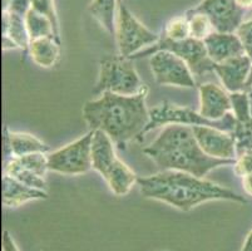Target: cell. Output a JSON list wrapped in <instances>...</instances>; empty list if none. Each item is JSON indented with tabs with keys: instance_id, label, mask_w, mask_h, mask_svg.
<instances>
[{
	"instance_id": "cell-1",
	"label": "cell",
	"mask_w": 252,
	"mask_h": 251,
	"mask_svg": "<svg viewBox=\"0 0 252 251\" xmlns=\"http://www.w3.org/2000/svg\"><path fill=\"white\" fill-rule=\"evenodd\" d=\"M148 87L133 96L104 92L99 98L86 102L82 109L84 122L91 131H102L119 148L143 136L150 123V110L146 106Z\"/></svg>"
},
{
	"instance_id": "cell-2",
	"label": "cell",
	"mask_w": 252,
	"mask_h": 251,
	"mask_svg": "<svg viewBox=\"0 0 252 251\" xmlns=\"http://www.w3.org/2000/svg\"><path fill=\"white\" fill-rule=\"evenodd\" d=\"M142 196L157 200L181 211H191L207 201H232L247 204L242 195L202 177L173 170H163L148 177H138Z\"/></svg>"
},
{
	"instance_id": "cell-3",
	"label": "cell",
	"mask_w": 252,
	"mask_h": 251,
	"mask_svg": "<svg viewBox=\"0 0 252 251\" xmlns=\"http://www.w3.org/2000/svg\"><path fill=\"white\" fill-rule=\"evenodd\" d=\"M156 165L163 170H173L205 177L221 166H233L236 160H220L206 155L201 148L192 127L169 124L148 147L143 148Z\"/></svg>"
},
{
	"instance_id": "cell-4",
	"label": "cell",
	"mask_w": 252,
	"mask_h": 251,
	"mask_svg": "<svg viewBox=\"0 0 252 251\" xmlns=\"http://www.w3.org/2000/svg\"><path fill=\"white\" fill-rule=\"evenodd\" d=\"M92 165L117 196H125L137 183V175L116 155L114 143L102 131H93Z\"/></svg>"
},
{
	"instance_id": "cell-5",
	"label": "cell",
	"mask_w": 252,
	"mask_h": 251,
	"mask_svg": "<svg viewBox=\"0 0 252 251\" xmlns=\"http://www.w3.org/2000/svg\"><path fill=\"white\" fill-rule=\"evenodd\" d=\"M146 86L139 78L132 59L123 55H107L100 61L99 73L93 93L104 92L133 96L139 93Z\"/></svg>"
},
{
	"instance_id": "cell-6",
	"label": "cell",
	"mask_w": 252,
	"mask_h": 251,
	"mask_svg": "<svg viewBox=\"0 0 252 251\" xmlns=\"http://www.w3.org/2000/svg\"><path fill=\"white\" fill-rule=\"evenodd\" d=\"M169 124H181V126H189V127L208 126V127L219 128L224 132L233 133L236 128V119L231 112L220 121H211V119L205 118L198 110L172 105L169 102H163L150 109V123L144 130L143 135L157 127L169 126Z\"/></svg>"
},
{
	"instance_id": "cell-7",
	"label": "cell",
	"mask_w": 252,
	"mask_h": 251,
	"mask_svg": "<svg viewBox=\"0 0 252 251\" xmlns=\"http://www.w3.org/2000/svg\"><path fill=\"white\" fill-rule=\"evenodd\" d=\"M161 50L171 52L183 59L196 77H201L208 72H214L215 63L208 57L203 40H197L191 36L185 40H172V39L162 36L156 44L136 53L130 57V59L143 58V57L153 55L155 53L161 52Z\"/></svg>"
},
{
	"instance_id": "cell-8",
	"label": "cell",
	"mask_w": 252,
	"mask_h": 251,
	"mask_svg": "<svg viewBox=\"0 0 252 251\" xmlns=\"http://www.w3.org/2000/svg\"><path fill=\"white\" fill-rule=\"evenodd\" d=\"M116 39L119 54L130 58L136 53L143 50L144 47L156 44L161 36L144 27L125 3L118 4L116 19Z\"/></svg>"
},
{
	"instance_id": "cell-9",
	"label": "cell",
	"mask_w": 252,
	"mask_h": 251,
	"mask_svg": "<svg viewBox=\"0 0 252 251\" xmlns=\"http://www.w3.org/2000/svg\"><path fill=\"white\" fill-rule=\"evenodd\" d=\"M93 131L65 144L62 148L48 153L49 171L57 174L77 176L87 174L93 169L92 165V141Z\"/></svg>"
},
{
	"instance_id": "cell-10",
	"label": "cell",
	"mask_w": 252,
	"mask_h": 251,
	"mask_svg": "<svg viewBox=\"0 0 252 251\" xmlns=\"http://www.w3.org/2000/svg\"><path fill=\"white\" fill-rule=\"evenodd\" d=\"M151 72L161 86H175L183 88L196 87L194 75L183 59L167 50L157 52L150 59Z\"/></svg>"
},
{
	"instance_id": "cell-11",
	"label": "cell",
	"mask_w": 252,
	"mask_h": 251,
	"mask_svg": "<svg viewBox=\"0 0 252 251\" xmlns=\"http://www.w3.org/2000/svg\"><path fill=\"white\" fill-rule=\"evenodd\" d=\"M189 11L207 15L216 32L235 33L244 22L246 10L238 5L236 0H202Z\"/></svg>"
},
{
	"instance_id": "cell-12",
	"label": "cell",
	"mask_w": 252,
	"mask_h": 251,
	"mask_svg": "<svg viewBox=\"0 0 252 251\" xmlns=\"http://www.w3.org/2000/svg\"><path fill=\"white\" fill-rule=\"evenodd\" d=\"M197 142L206 155L220 160H236L237 149L232 133L208 126L192 127Z\"/></svg>"
},
{
	"instance_id": "cell-13",
	"label": "cell",
	"mask_w": 252,
	"mask_h": 251,
	"mask_svg": "<svg viewBox=\"0 0 252 251\" xmlns=\"http://www.w3.org/2000/svg\"><path fill=\"white\" fill-rule=\"evenodd\" d=\"M214 72L221 79L228 93L250 92L249 83L252 74V59L249 55H240L222 63H215Z\"/></svg>"
},
{
	"instance_id": "cell-14",
	"label": "cell",
	"mask_w": 252,
	"mask_h": 251,
	"mask_svg": "<svg viewBox=\"0 0 252 251\" xmlns=\"http://www.w3.org/2000/svg\"><path fill=\"white\" fill-rule=\"evenodd\" d=\"M200 112L205 118L220 121L232 112L230 93L216 83H203L198 87Z\"/></svg>"
},
{
	"instance_id": "cell-15",
	"label": "cell",
	"mask_w": 252,
	"mask_h": 251,
	"mask_svg": "<svg viewBox=\"0 0 252 251\" xmlns=\"http://www.w3.org/2000/svg\"><path fill=\"white\" fill-rule=\"evenodd\" d=\"M207 49L208 57L214 63H222L235 57L245 55V48L236 33H221L216 32L211 33L203 40Z\"/></svg>"
},
{
	"instance_id": "cell-16",
	"label": "cell",
	"mask_w": 252,
	"mask_h": 251,
	"mask_svg": "<svg viewBox=\"0 0 252 251\" xmlns=\"http://www.w3.org/2000/svg\"><path fill=\"white\" fill-rule=\"evenodd\" d=\"M4 142H5V160L22 157L36 152L47 153L50 151V147L35 136L24 132H10L6 127L4 128Z\"/></svg>"
},
{
	"instance_id": "cell-17",
	"label": "cell",
	"mask_w": 252,
	"mask_h": 251,
	"mask_svg": "<svg viewBox=\"0 0 252 251\" xmlns=\"http://www.w3.org/2000/svg\"><path fill=\"white\" fill-rule=\"evenodd\" d=\"M47 199V191L29 187L8 175H3V205L5 207H19L25 202Z\"/></svg>"
},
{
	"instance_id": "cell-18",
	"label": "cell",
	"mask_w": 252,
	"mask_h": 251,
	"mask_svg": "<svg viewBox=\"0 0 252 251\" xmlns=\"http://www.w3.org/2000/svg\"><path fill=\"white\" fill-rule=\"evenodd\" d=\"M29 55L32 61L42 68H52L56 66L61 57V38L45 36L31 41Z\"/></svg>"
},
{
	"instance_id": "cell-19",
	"label": "cell",
	"mask_w": 252,
	"mask_h": 251,
	"mask_svg": "<svg viewBox=\"0 0 252 251\" xmlns=\"http://www.w3.org/2000/svg\"><path fill=\"white\" fill-rule=\"evenodd\" d=\"M3 36L14 40L24 54L29 52L31 38L25 24V17L19 14L3 11Z\"/></svg>"
},
{
	"instance_id": "cell-20",
	"label": "cell",
	"mask_w": 252,
	"mask_h": 251,
	"mask_svg": "<svg viewBox=\"0 0 252 251\" xmlns=\"http://www.w3.org/2000/svg\"><path fill=\"white\" fill-rule=\"evenodd\" d=\"M88 11L107 33L116 36L118 0H92Z\"/></svg>"
},
{
	"instance_id": "cell-21",
	"label": "cell",
	"mask_w": 252,
	"mask_h": 251,
	"mask_svg": "<svg viewBox=\"0 0 252 251\" xmlns=\"http://www.w3.org/2000/svg\"><path fill=\"white\" fill-rule=\"evenodd\" d=\"M4 174L13 177L19 182L29 186V187L38 188V190L47 191L48 185L44 177L38 176L27 167L22 165L17 158H9L4 162Z\"/></svg>"
},
{
	"instance_id": "cell-22",
	"label": "cell",
	"mask_w": 252,
	"mask_h": 251,
	"mask_svg": "<svg viewBox=\"0 0 252 251\" xmlns=\"http://www.w3.org/2000/svg\"><path fill=\"white\" fill-rule=\"evenodd\" d=\"M25 24H27L31 41L45 38V36H57L50 20L34 9H31L25 15ZM58 38H61V36H58Z\"/></svg>"
},
{
	"instance_id": "cell-23",
	"label": "cell",
	"mask_w": 252,
	"mask_h": 251,
	"mask_svg": "<svg viewBox=\"0 0 252 251\" xmlns=\"http://www.w3.org/2000/svg\"><path fill=\"white\" fill-rule=\"evenodd\" d=\"M189 20V33L191 38L197 40H205L211 33H214V25L211 23L210 18L202 13H192L187 10L185 14Z\"/></svg>"
},
{
	"instance_id": "cell-24",
	"label": "cell",
	"mask_w": 252,
	"mask_h": 251,
	"mask_svg": "<svg viewBox=\"0 0 252 251\" xmlns=\"http://www.w3.org/2000/svg\"><path fill=\"white\" fill-rule=\"evenodd\" d=\"M232 114L237 123L249 122L252 117L251 97L250 92H235L230 93Z\"/></svg>"
},
{
	"instance_id": "cell-25",
	"label": "cell",
	"mask_w": 252,
	"mask_h": 251,
	"mask_svg": "<svg viewBox=\"0 0 252 251\" xmlns=\"http://www.w3.org/2000/svg\"><path fill=\"white\" fill-rule=\"evenodd\" d=\"M250 97H251L252 107V91L250 92ZM232 135L236 141L237 157L244 155V153L252 152V117L249 122H245V123L236 122V128Z\"/></svg>"
},
{
	"instance_id": "cell-26",
	"label": "cell",
	"mask_w": 252,
	"mask_h": 251,
	"mask_svg": "<svg viewBox=\"0 0 252 251\" xmlns=\"http://www.w3.org/2000/svg\"><path fill=\"white\" fill-rule=\"evenodd\" d=\"M163 36L172 39V40H185L189 38V20L186 15L176 17L167 23L164 28Z\"/></svg>"
},
{
	"instance_id": "cell-27",
	"label": "cell",
	"mask_w": 252,
	"mask_h": 251,
	"mask_svg": "<svg viewBox=\"0 0 252 251\" xmlns=\"http://www.w3.org/2000/svg\"><path fill=\"white\" fill-rule=\"evenodd\" d=\"M17 158L24 167L31 170L32 172L36 174L38 176L44 177L47 176L49 171V166H48V155L42 153V152H36V153H31V155H25L22 157H13Z\"/></svg>"
},
{
	"instance_id": "cell-28",
	"label": "cell",
	"mask_w": 252,
	"mask_h": 251,
	"mask_svg": "<svg viewBox=\"0 0 252 251\" xmlns=\"http://www.w3.org/2000/svg\"><path fill=\"white\" fill-rule=\"evenodd\" d=\"M32 9L38 11L44 17H47L50 20L54 28V33L57 36H61V27H59L58 14H57L56 5H54V0H31Z\"/></svg>"
},
{
	"instance_id": "cell-29",
	"label": "cell",
	"mask_w": 252,
	"mask_h": 251,
	"mask_svg": "<svg viewBox=\"0 0 252 251\" xmlns=\"http://www.w3.org/2000/svg\"><path fill=\"white\" fill-rule=\"evenodd\" d=\"M235 33L241 40L246 55H249L252 59V18L246 22H242V24L237 28Z\"/></svg>"
},
{
	"instance_id": "cell-30",
	"label": "cell",
	"mask_w": 252,
	"mask_h": 251,
	"mask_svg": "<svg viewBox=\"0 0 252 251\" xmlns=\"http://www.w3.org/2000/svg\"><path fill=\"white\" fill-rule=\"evenodd\" d=\"M31 9V0H3V11L19 14L22 17H25Z\"/></svg>"
},
{
	"instance_id": "cell-31",
	"label": "cell",
	"mask_w": 252,
	"mask_h": 251,
	"mask_svg": "<svg viewBox=\"0 0 252 251\" xmlns=\"http://www.w3.org/2000/svg\"><path fill=\"white\" fill-rule=\"evenodd\" d=\"M233 169H235V174L238 177H245L247 175L252 174V152L238 156L236 158Z\"/></svg>"
},
{
	"instance_id": "cell-32",
	"label": "cell",
	"mask_w": 252,
	"mask_h": 251,
	"mask_svg": "<svg viewBox=\"0 0 252 251\" xmlns=\"http://www.w3.org/2000/svg\"><path fill=\"white\" fill-rule=\"evenodd\" d=\"M3 251H19L17 248V244L14 243L13 238L6 230L3 232Z\"/></svg>"
},
{
	"instance_id": "cell-33",
	"label": "cell",
	"mask_w": 252,
	"mask_h": 251,
	"mask_svg": "<svg viewBox=\"0 0 252 251\" xmlns=\"http://www.w3.org/2000/svg\"><path fill=\"white\" fill-rule=\"evenodd\" d=\"M242 186H244L245 192H246L249 196H252V174L242 177Z\"/></svg>"
},
{
	"instance_id": "cell-34",
	"label": "cell",
	"mask_w": 252,
	"mask_h": 251,
	"mask_svg": "<svg viewBox=\"0 0 252 251\" xmlns=\"http://www.w3.org/2000/svg\"><path fill=\"white\" fill-rule=\"evenodd\" d=\"M19 49V47L17 45L14 40H11L9 36H3V50H15Z\"/></svg>"
},
{
	"instance_id": "cell-35",
	"label": "cell",
	"mask_w": 252,
	"mask_h": 251,
	"mask_svg": "<svg viewBox=\"0 0 252 251\" xmlns=\"http://www.w3.org/2000/svg\"><path fill=\"white\" fill-rule=\"evenodd\" d=\"M241 251H252V231L247 235V238L244 244V248H242Z\"/></svg>"
},
{
	"instance_id": "cell-36",
	"label": "cell",
	"mask_w": 252,
	"mask_h": 251,
	"mask_svg": "<svg viewBox=\"0 0 252 251\" xmlns=\"http://www.w3.org/2000/svg\"><path fill=\"white\" fill-rule=\"evenodd\" d=\"M236 1H237L238 5L241 6V8H244L245 10L249 8H252V0H236Z\"/></svg>"
},
{
	"instance_id": "cell-37",
	"label": "cell",
	"mask_w": 252,
	"mask_h": 251,
	"mask_svg": "<svg viewBox=\"0 0 252 251\" xmlns=\"http://www.w3.org/2000/svg\"><path fill=\"white\" fill-rule=\"evenodd\" d=\"M249 89H250V92L252 91V74H251V78H250V83H249Z\"/></svg>"
},
{
	"instance_id": "cell-38",
	"label": "cell",
	"mask_w": 252,
	"mask_h": 251,
	"mask_svg": "<svg viewBox=\"0 0 252 251\" xmlns=\"http://www.w3.org/2000/svg\"><path fill=\"white\" fill-rule=\"evenodd\" d=\"M122 1H123V0H118V4H119V3H122Z\"/></svg>"
}]
</instances>
